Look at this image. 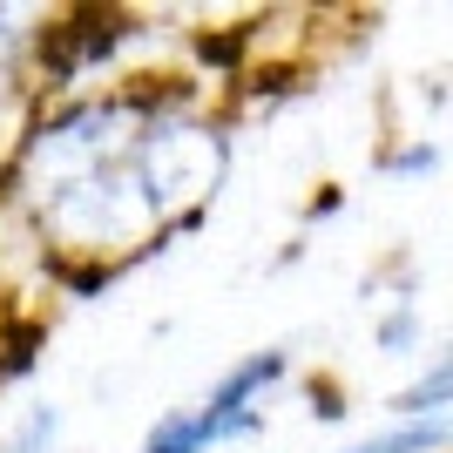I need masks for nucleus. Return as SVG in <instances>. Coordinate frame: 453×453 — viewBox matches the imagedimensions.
I'll return each mask as SVG.
<instances>
[{
  "instance_id": "nucleus-3",
  "label": "nucleus",
  "mask_w": 453,
  "mask_h": 453,
  "mask_svg": "<svg viewBox=\"0 0 453 453\" xmlns=\"http://www.w3.org/2000/svg\"><path fill=\"white\" fill-rule=\"evenodd\" d=\"M447 393H453V365L434 359L413 386H406V393H393L386 413H393V419H447Z\"/></svg>"
},
{
  "instance_id": "nucleus-1",
  "label": "nucleus",
  "mask_w": 453,
  "mask_h": 453,
  "mask_svg": "<svg viewBox=\"0 0 453 453\" xmlns=\"http://www.w3.org/2000/svg\"><path fill=\"white\" fill-rule=\"evenodd\" d=\"M265 434V413H217V406H176V413H163L142 434V453H217L230 447V440H250Z\"/></svg>"
},
{
  "instance_id": "nucleus-4",
  "label": "nucleus",
  "mask_w": 453,
  "mask_h": 453,
  "mask_svg": "<svg viewBox=\"0 0 453 453\" xmlns=\"http://www.w3.org/2000/svg\"><path fill=\"white\" fill-rule=\"evenodd\" d=\"M55 434H61V413H55V406H35V413H27V426H20L0 453H48V447H55Z\"/></svg>"
},
{
  "instance_id": "nucleus-5",
  "label": "nucleus",
  "mask_w": 453,
  "mask_h": 453,
  "mask_svg": "<svg viewBox=\"0 0 453 453\" xmlns=\"http://www.w3.org/2000/svg\"><path fill=\"white\" fill-rule=\"evenodd\" d=\"M14 41H20L14 14H0V75H7V68H14Z\"/></svg>"
},
{
  "instance_id": "nucleus-2",
  "label": "nucleus",
  "mask_w": 453,
  "mask_h": 453,
  "mask_svg": "<svg viewBox=\"0 0 453 453\" xmlns=\"http://www.w3.org/2000/svg\"><path fill=\"white\" fill-rule=\"evenodd\" d=\"M440 447H447V419H393V426L352 440L345 453H440Z\"/></svg>"
}]
</instances>
